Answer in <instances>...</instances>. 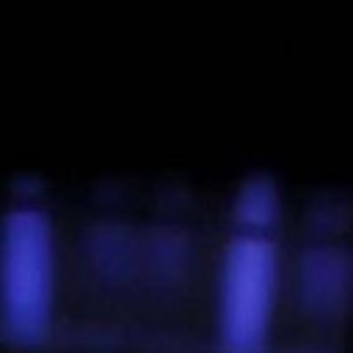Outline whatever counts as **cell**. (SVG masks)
Wrapping results in <instances>:
<instances>
[{
    "label": "cell",
    "instance_id": "cell-1",
    "mask_svg": "<svg viewBox=\"0 0 353 353\" xmlns=\"http://www.w3.org/2000/svg\"><path fill=\"white\" fill-rule=\"evenodd\" d=\"M52 284V245L47 218L36 210L8 215L3 229L0 290L8 325L19 336L39 334L47 323Z\"/></svg>",
    "mask_w": 353,
    "mask_h": 353
},
{
    "label": "cell",
    "instance_id": "cell-2",
    "mask_svg": "<svg viewBox=\"0 0 353 353\" xmlns=\"http://www.w3.org/2000/svg\"><path fill=\"white\" fill-rule=\"evenodd\" d=\"M276 281V251L268 240H237L221 279V334L226 353H259Z\"/></svg>",
    "mask_w": 353,
    "mask_h": 353
}]
</instances>
